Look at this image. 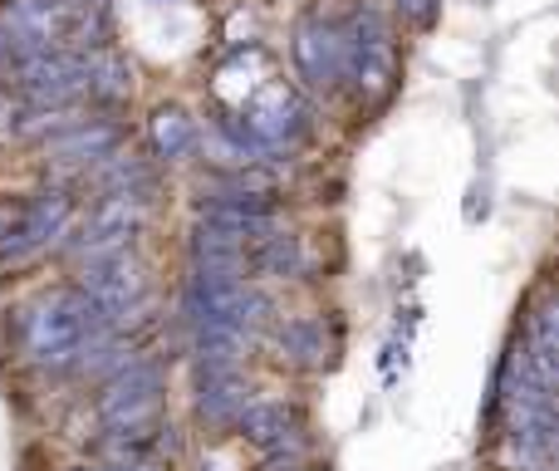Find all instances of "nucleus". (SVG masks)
Segmentation results:
<instances>
[{"mask_svg": "<svg viewBox=\"0 0 559 471\" xmlns=\"http://www.w3.org/2000/svg\"><path fill=\"white\" fill-rule=\"evenodd\" d=\"M147 143H153L157 163H182V157H192V148L202 143V128H197V118L187 114L182 104H163L147 118Z\"/></svg>", "mask_w": 559, "mask_h": 471, "instance_id": "4468645a", "label": "nucleus"}, {"mask_svg": "<svg viewBox=\"0 0 559 471\" xmlns=\"http://www.w3.org/2000/svg\"><path fill=\"white\" fill-rule=\"evenodd\" d=\"M0 30L25 49H98L108 45L104 0H5Z\"/></svg>", "mask_w": 559, "mask_h": 471, "instance_id": "f03ea898", "label": "nucleus"}, {"mask_svg": "<svg viewBox=\"0 0 559 471\" xmlns=\"http://www.w3.org/2000/svg\"><path fill=\"white\" fill-rule=\"evenodd\" d=\"M118 148H123V123H114L108 114H98V118L84 114L69 128H59V133L45 138V163L55 167V173L88 177L98 163H108Z\"/></svg>", "mask_w": 559, "mask_h": 471, "instance_id": "9d476101", "label": "nucleus"}, {"mask_svg": "<svg viewBox=\"0 0 559 471\" xmlns=\"http://www.w3.org/2000/svg\"><path fill=\"white\" fill-rule=\"evenodd\" d=\"M271 349L289 368H324L334 354V334L324 329V319H280L271 329Z\"/></svg>", "mask_w": 559, "mask_h": 471, "instance_id": "ddd939ff", "label": "nucleus"}, {"mask_svg": "<svg viewBox=\"0 0 559 471\" xmlns=\"http://www.w3.org/2000/svg\"><path fill=\"white\" fill-rule=\"evenodd\" d=\"M344 39H348L344 79H354V89L368 98V104H378V98L393 94V79H397L393 30H388L373 10H358V15L344 25Z\"/></svg>", "mask_w": 559, "mask_h": 471, "instance_id": "6e6552de", "label": "nucleus"}, {"mask_svg": "<svg viewBox=\"0 0 559 471\" xmlns=\"http://www.w3.org/2000/svg\"><path fill=\"white\" fill-rule=\"evenodd\" d=\"M74 290L98 309V315H104V325L128 329V319L143 315L147 290H153V275H147L143 256H133V250H118V256L79 260Z\"/></svg>", "mask_w": 559, "mask_h": 471, "instance_id": "39448f33", "label": "nucleus"}, {"mask_svg": "<svg viewBox=\"0 0 559 471\" xmlns=\"http://www.w3.org/2000/svg\"><path fill=\"white\" fill-rule=\"evenodd\" d=\"M236 433L255 447L261 457H305V423L289 403H246L236 417Z\"/></svg>", "mask_w": 559, "mask_h": 471, "instance_id": "9b49d317", "label": "nucleus"}, {"mask_svg": "<svg viewBox=\"0 0 559 471\" xmlns=\"http://www.w3.org/2000/svg\"><path fill=\"white\" fill-rule=\"evenodd\" d=\"M79 216L69 187H39L20 202H0V260H29L39 250L59 246Z\"/></svg>", "mask_w": 559, "mask_h": 471, "instance_id": "7ed1b4c3", "label": "nucleus"}, {"mask_svg": "<svg viewBox=\"0 0 559 471\" xmlns=\"http://www.w3.org/2000/svg\"><path fill=\"white\" fill-rule=\"evenodd\" d=\"M98 329H108L104 315H98L74 285H64V290H49V295L20 305L15 344H20L25 364L45 368V374H64V368L79 364V354L88 349V339H94Z\"/></svg>", "mask_w": 559, "mask_h": 471, "instance_id": "f257e3e1", "label": "nucleus"}, {"mask_svg": "<svg viewBox=\"0 0 559 471\" xmlns=\"http://www.w3.org/2000/svg\"><path fill=\"white\" fill-rule=\"evenodd\" d=\"M246 250L251 240L226 232V226H212V222H197L192 232V266L197 270H241L246 275Z\"/></svg>", "mask_w": 559, "mask_h": 471, "instance_id": "2eb2a0df", "label": "nucleus"}, {"mask_svg": "<svg viewBox=\"0 0 559 471\" xmlns=\"http://www.w3.org/2000/svg\"><path fill=\"white\" fill-rule=\"evenodd\" d=\"M147 207L143 197H123V192H104L84 216H74L69 226V250L79 260H98V256H118L133 250L138 232L147 226Z\"/></svg>", "mask_w": 559, "mask_h": 471, "instance_id": "0eeeda50", "label": "nucleus"}, {"mask_svg": "<svg viewBox=\"0 0 559 471\" xmlns=\"http://www.w3.org/2000/svg\"><path fill=\"white\" fill-rule=\"evenodd\" d=\"M128 94H133V74H128L123 59H118L108 45L88 49V84H84V98H88V104L114 108V104H123Z\"/></svg>", "mask_w": 559, "mask_h": 471, "instance_id": "dca6fc26", "label": "nucleus"}, {"mask_svg": "<svg viewBox=\"0 0 559 471\" xmlns=\"http://www.w3.org/2000/svg\"><path fill=\"white\" fill-rule=\"evenodd\" d=\"M231 118L241 123V133L251 138L261 163H275V157L295 153L309 133V108L285 79H265L251 98H241V104L231 108Z\"/></svg>", "mask_w": 559, "mask_h": 471, "instance_id": "20e7f679", "label": "nucleus"}, {"mask_svg": "<svg viewBox=\"0 0 559 471\" xmlns=\"http://www.w3.org/2000/svg\"><path fill=\"white\" fill-rule=\"evenodd\" d=\"M397 15H403L407 25L427 30V25L437 20V0H397Z\"/></svg>", "mask_w": 559, "mask_h": 471, "instance_id": "a211bd4d", "label": "nucleus"}, {"mask_svg": "<svg viewBox=\"0 0 559 471\" xmlns=\"http://www.w3.org/2000/svg\"><path fill=\"white\" fill-rule=\"evenodd\" d=\"M251 403V384L241 368H197V417L212 427H236Z\"/></svg>", "mask_w": 559, "mask_h": 471, "instance_id": "f8f14e48", "label": "nucleus"}, {"mask_svg": "<svg viewBox=\"0 0 559 471\" xmlns=\"http://www.w3.org/2000/svg\"><path fill=\"white\" fill-rule=\"evenodd\" d=\"M163 393H167V368L153 364V358H128L118 374L104 378V393L94 398V417L104 433L163 423Z\"/></svg>", "mask_w": 559, "mask_h": 471, "instance_id": "423d86ee", "label": "nucleus"}, {"mask_svg": "<svg viewBox=\"0 0 559 471\" xmlns=\"http://www.w3.org/2000/svg\"><path fill=\"white\" fill-rule=\"evenodd\" d=\"M246 270H255V275H275V280L305 275V246H299V236L271 232L246 250Z\"/></svg>", "mask_w": 559, "mask_h": 471, "instance_id": "f3484780", "label": "nucleus"}, {"mask_svg": "<svg viewBox=\"0 0 559 471\" xmlns=\"http://www.w3.org/2000/svg\"><path fill=\"white\" fill-rule=\"evenodd\" d=\"M69 471H114V467L98 462V457H94V462H79V467H69Z\"/></svg>", "mask_w": 559, "mask_h": 471, "instance_id": "6ab92c4d", "label": "nucleus"}, {"mask_svg": "<svg viewBox=\"0 0 559 471\" xmlns=\"http://www.w3.org/2000/svg\"><path fill=\"white\" fill-rule=\"evenodd\" d=\"M344 55L348 39L344 25L329 15H299L289 30V64L309 89H334L344 79Z\"/></svg>", "mask_w": 559, "mask_h": 471, "instance_id": "1a4fd4ad", "label": "nucleus"}]
</instances>
